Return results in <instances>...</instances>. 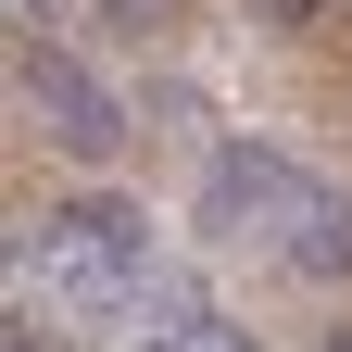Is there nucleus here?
I'll use <instances>...</instances> for the list:
<instances>
[{
	"mask_svg": "<svg viewBox=\"0 0 352 352\" xmlns=\"http://www.w3.org/2000/svg\"><path fill=\"white\" fill-rule=\"evenodd\" d=\"M302 214H315V176H302L289 151L227 139V151L201 164V227H214V239H289Z\"/></svg>",
	"mask_w": 352,
	"mask_h": 352,
	"instance_id": "obj_1",
	"label": "nucleus"
},
{
	"mask_svg": "<svg viewBox=\"0 0 352 352\" xmlns=\"http://www.w3.org/2000/svg\"><path fill=\"white\" fill-rule=\"evenodd\" d=\"M13 88H25V113L51 126L76 164H113V151H126V101H113V88L88 76L76 51H25V63H13Z\"/></svg>",
	"mask_w": 352,
	"mask_h": 352,
	"instance_id": "obj_2",
	"label": "nucleus"
},
{
	"mask_svg": "<svg viewBox=\"0 0 352 352\" xmlns=\"http://www.w3.org/2000/svg\"><path fill=\"white\" fill-rule=\"evenodd\" d=\"M277 252H289V277L340 289V277H352V201H340V189H315V214H302V227H289Z\"/></svg>",
	"mask_w": 352,
	"mask_h": 352,
	"instance_id": "obj_3",
	"label": "nucleus"
},
{
	"mask_svg": "<svg viewBox=\"0 0 352 352\" xmlns=\"http://www.w3.org/2000/svg\"><path fill=\"white\" fill-rule=\"evenodd\" d=\"M327 0H252V25H315Z\"/></svg>",
	"mask_w": 352,
	"mask_h": 352,
	"instance_id": "obj_4",
	"label": "nucleus"
},
{
	"mask_svg": "<svg viewBox=\"0 0 352 352\" xmlns=\"http://www.w3.org/2000/svg\"><path fill=\"white\" fill-rule=\"evenodd\" d=\"M13 352H63V340H38V315H13Z\"/></svg>",
	"mask_w": 352,
	"mask_h": 352,
	"instance_id": "obj_5",
	"label": "nucleus"
},
{
	"mask_svg": "<svg viewBox=\"0 0 352 352\" xmlns=\"http://www.w3.org/2000/svg\"><path fill=\"white\" fill-rule=\"evenodd\" d=\"M327 352H352V327H340V340H327Z\"/></svg>",
	"mask_w": 352,
	"mask_h": 352,
	"instance_id": "obj_6",
	"label": "nucleus"
}]
</instances>
